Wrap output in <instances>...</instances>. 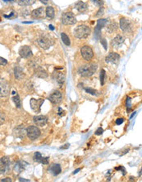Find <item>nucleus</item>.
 Segmentation results:
<instances>
[{
    "label": "nucleus",
    "instance_id": "obj_24",
    "mask_svg": "<svg viewBox=\"0 0 142 182\" xmlns=\"http://www.w3.org/2000/svg\"><path fill=\"white\" fill-rule=\"evenodd\" d=\"M55 79H56V81L58 82V85H63L65 81L64 74L62 73V72H56V74H55Z\"/></svg>",
    "mask_w": 142,
    "mask_h": 182
},
{
    "label": "nucleus",
    "instance_id": "obj_32",
    "mask_svg": "<svg viewBox=\"0 0 142 182\" xmlns=\"http://www.w3.org/2000/svg\"><path fill=\"white\" fill-rule=\"evenodd\" d=\"M104 81H105V70H101V71H100V84H101V85H103Z\"/></svg>",
    "mask_w": 142,
    "mask_h": 182
},
{
    "label": "nucleus",
    "instance_id": "obj_29",
    "mask_svg": "<svg viewBox=\"0 0 142 182\" xmlns=\"http://www.w3.org/2000/svg\"><path fill=\"white\" fill-rule=\"evenodd\" d=\"M13 102L15 103L17 108H20L21 107V99H20V96L17 95V94L15 93V96H13Z\"/></svg>",
    "mask_w": 142,
    "mask_h": 182
},
{
    "label": "nucleus",
    "instance_id": "obj_48",
    "mask_svg": "<svg viewBox=\"0 0 142 182\" xmlns=\"http://www.w3.org/2000/svg\"><path fill=\"white\" fill-rule=\"evenodd\" d=\"M49 28L50 30H52V31H53V30H54V27H53V25H49Z\"/></svg>",
    "mask_w": 142,
    "mask_h": 182
},
{
    "label": "nucleus",
    "instance_id": "obj_43",
    "mask_svg": "<svg viewBox=\"0 0 142 182\" xmlns=\"http://www.w3.org/2000/svg\"><path fill=\"white\" fill-rule=\"evenodd\" d=\"M127 107H131V99L130 98H127Z\"/></svg>",
    "mask_w": 142,
    "mask_h": 182
},
{
    "label": "nucleus",
    "instance_id": "obj_12",
    "mask_svg": "<svg viewBox=\"0 0 142 182\" xmlns=\"http://www.w3.org/2000/svg\"><path fill=\"white\" fill-rule=\"evenodd\" d=\"M44 103V99H31L30 101V104H31V108H32L35 112H40V108L42 104Z\"/></svg>",
    "mask_w": 142,
    "mask_h": 182
},
{
    "label": "nucleus",
    "instance_id": "obj_27",
    "mask_svg": "<svg viewBox=\"0 0 142 182\" xmlns=\"http://www.w3.org/2000/svg\"><path fill=\"white\" fill-rule=\"evenodd\" d=\"M24 164H26L24 162H18L17 164H16V166H15V167H14V170H15V171H17V173H21V171L22 170H24L25 168V166H24ZM16 172V173H17Z\"/></svg>",
    "mask_w": 142,
    "mask_h": 182
},
{
    "label": "nucleus",
    "instance_id": "obj_38",
    "mask_svg": "<svg viewBox=\"0 0 142 182\" xmlns=\"http://www.w3.org/2000/svg\"><path fill=\"white\" fill-rule=\"evenodd\" d=\"M101 44L103 45V48L105 50H107V41H106L105 39H101Z\"/></svg>",
    "mask_w": 142,
    "mask_h": 182
},
{
    "label": "nucleus",
    "instance_id": "obj_10",
    "mask_svg": "<svg viewBox=\"0 0 142 182\" xmlns=\"http://www.w3.org/2000/svg\"><path fill=\"white\" fill-rule=\"evenodd\" d=\"M33 121L36 124V126L44 127L48 122V118L45 115H37L33 118Z\"/></svg>",
    "mask_w": 142,
    "mask_h": 182
},
{
    "label": "nucleus",
    "instance_id": "obj_9",
    "mask_svg": "<svg viewBox=\"0 0 142 182\" xmlns=\"http://www.w3.org/2000/svg\"><path fill=\"white\" fill-rule=\"evenodd\" d=\"M49 101L51 102L52 104H58L61 103L62 99H63V95H62V93L60 91L56 90V91H54L49 96Z\"/></svg>",
    "mask_w": 142,
    "mask_h": 182
},
{
    "label": "nucleus",
    "instance_id": "obj_20",
    "mask_svg": "<svg viewBox=\"0 0 142 182\" xmlns=\"http://www.w3.org/2000/svg\"><path fill=\"white\" fill-rule=\"evenodd\" d=\"M117 28H118V25L115 22H110L106 25V30L107 32H109V33H113L116 32Z\"/></svg>",
    "mask_w": 142,
    "mask_h": 182
},
{
    "label": "nucleus",
    "instance_id": "obj_31",
    "mask_svg": "<svg viewBox=\"0 0 142 182\" xmlns=\"http://www.w3.org/2000/svg\"><path fill=\"white\" fill-rule=\"evenodd\" d=\"M85 92L88 93V94H91V95H98V94H97V90L94 89H91V88H85Z\"/></svg>",
    "mask_w": 142,
    "mask_h": 182
},
{
    "label": "nucleus",
    "instance_id": "obj_46",
    "mask_svg": "<svg viewBox=\"0 0 142 182\" xmlns=\"http://www.w3.org/2000/svg\"><path fill=\"white\" fill-rule=\"evenodd\" d=\"M80 170H81V168H77V170H75L73 171V174H74V175H75V174H77L78 171H80Z\"/></svg>",
    "mask_w": 142,
    "mask_h": 182
},
{
    "label": "nucleus",
    "instance_id": "obj_19",
    "mask_svg": "<svg viewBox=\"0 0 142 182\" xmlns=\"http://www.w3.org/2000/svg\"><path fill=\"white\" fill-rule=\"evenodd\" d=\"M44 13H45V8L43 7H40L33 10L31 12V17L33 18H40L43 17Z\"/></svg>",
    "mask_w": 142,
    "mask_h": 182
},
{
    "label": "nucleus",
    "instance_id": "obj_11",
    "mask_svg": "<svg viewBox=\"0 0 142 182\" xmlns=\"http://www.w3.org/2000/svg\"><path fill=\"white\" fill-rule=\"evenodd\" d=\"M19 55L22 58H30L32 55V51L29 46H23L19 49Z\"/></svg>",
    "mask_w": 142,
    "mask_h": 182
},
{
    "label": "nucleus",
    "instance_id": "obj_44",
    "mask_svg": "<svg viewBox=\"0 0 142 182\" xmlns=\"http://www.w3.org/2000/svg\"><path fill=\"white\" fill-rule=\"evenodd\" d=\"M41 3H43V4H48L49 3V0H39Z\"/></svg>",
    "mask_w": 142,
    "mask_h": 182
},
{
    "label": "nucleus",
    "instance_id": "obj_45",
    "mask_svg": "<svg viewBox=\"0 0 142 182\" xmlns=\"http://www.w3.org/2000/svg\"><path fill=\"white\" fill-rule=\"evenodd\" d=\"M19 181H26V182H29V181H30L29 180H26V179H23V178H20Z\"/></svg>",
    "mask_w": 142,
    "mask_h": 182
},
{
    "label": "nucleus",
    "instance_id": "obj_35",
    "mask_svg": "<svg viewBox=\"0 0 142 182\" xmlns=\"http://www.w3.org/2000/svg\"><path fill=\"white\" fill-rule=\"evenodd\" d=\"M103 133V129L102 128H99L95 131V135L97 136H99V135H102V133Z\"/></svg>",
    "mask_w": 142,
    "mask_h": 182
},
{
    "label": "nucleus",
    "instance_id": "obj_18",
    "mask_svg": "<svg viewBox=\"0 0 142 182\" xmlns=\"http://www.w3.org/2000/svg\"><path fill=\"white\" fill-rule=\"evenodd\" d=\"M35 75L36 77H39V78H43V79H45L48 77V73L46 72V70L45 69H43L42 67H37L35 70Z\"/></svg>",
    "mask_w": 142,
    "mask_h": 182
},
{
    "label": "nucleus",
    "instance_id": "obj_22",
    "mask_svg": "<svg viewBox=\"0 0 142 182\" xmlns=\"http://www.w3.org/2000/svg\"><path fill=\"white\" fill-rule=\"evenodd\" d=\"M14 74H15L16 80H17V81H21V80L24 77L23 70H22V69L21 67H19V66H17V67L14 69Z\"/></svg>",
    "mask_w": 142,
    "mask_h": 182
},
{
    "label": "nucleus",
    "instance_id": "obj_42",
    "mask_svg": "<svg viewBox=\"0 0 142 182\" xmlns=\"http://www.w3.org/2000/svg\"><path fill=\"white\" fill-rule=\"evenodd\" d=\"M14 14H15V13H14V12H13V13L10 14V15H8V16H7V15H4L3 17H4V18H11L12 17H13V16H14Z\"/></svg>",
    "mask_w": 142,
    "mask_h": 182
},
{
    "label": "nucleus",
    "instance_id": "obj_49",
    "mask_svg": "<svg viewBox=\"0 0 142 182\" xmlns=\"http://www.w3.org/2000/svg\"><path fill=\"white\" fill-rule=\"evenodd\" d=\"M14 0H3V2H13Z\"/></svg>",
    "mask_w": 142,
    "mask_h": 182
},
{
    "label": "nucleus",
    "instance_id": "obj_50",
    "mask_svg": "<svg viewBox=\"0 0 142 182\" xmlns=\"http://www.w3.org/2000/svg\"><path fill=\"white\" fill-rule=\"evenodd\" d=\"M136 114V112H135V113H133V114H132L131 115V117H130V118H132V117H133V116H134V115Z\"/></svg>",
    "mask_w": 142,
    "mask_h": 182
},
{
    "label": "nucleus",
    "instance_id": "obj_21",
    "mask_svg": "<svg viewBox=\"0 0 142 182\" xmlns=\"http://www.w3.org/2000/svg\"><path fill=\"white\" fill-rule=\"evenodd\" d=\"M14 133L17 137L22 138L26 134V130L24 128H22V127H18V128L14 129Z\"/></svg>",
    "mask_w": 142,
    "mask_h": 182
},
{
    "label": "nucleus",
    "instance_id": "obj_37",
    "mask_svg": "<svg viewBox=\"0 0 142 182\" xmlns=\"http://www.w3.org/2000/svg\"><path fill=\"white\" fill-rule=\"evenodd\" d=\"M49 157H43V159L41 161V163H43L44 165H48L49 164Z\"/></svg>",
    "mask_w": 142,
    "mask_h": 182
},
{
    "label": "nucleus",
    "instance_id": "obj_6",
    "mask_svg": "<svg viewBox=\"0 0 142 182\" xmlns=\"http://www.w3.org/2000/svg\"><path fill=\"white\" fill-rule=\"evenodd\" d=\"M120 28L124 32H131L133 30V25L129 19L126 18H122L120 19Z\"/></svg>",
    "mask_w": 142,
    "mask_h": 182
},
{
    "label": "nucleus",
    "instance_id": "obj_4",
    "mask_svg": "<svg viewBox=\"0 0 142 182\" xmlns=\"http://www.w3.org/2000/svg\"><path fill=\"white\" fill-rule=\"evenodd\" d=\"M62 23L66 26H69V25H74L77 23V18L75 17V15L72 14L71 12H67L62 15L61 18Z\"/></svg>",
    "mask_w": 142,
    "mask_h": 182
},
{
    "label": "nucleus",
    "instance_id": "obj_51",
    "mask_svg": "<svg viewBox=\"0 0 142 182\" xmlns=\"http://www.w3.org/2000/svg\"><path fill=\"white\" fill-rule=\"evenodd\" d=\"M23 23H32V22H24Z\"/></svg>",
    "mask_w": 142,
    "mask_h": 182
},
{
    "label": "nucleus",
    "instance_id": "obj_36",
    "mask_svg": "<svg viewBox=\"0 0 142 182\" xmlns=\"http://www.w3.org/2000/svg\"><path fill=\"white\" fill-rule=\"evenodd\" d=\"M0 64L1 66H5L7 64V61L6 59L3 58V57H0Z\"/></svg>",
    "mask_w": 142,
    "mask_h": 182
},
{
    "label": "nucleus",
    "instance_id": "obj_16",
    "mask_svg": "<svg viewBox=\"0 0 142 182\" xmlns=\"http://www.w3.org/2000/svg\"><path fill=\"white\" fill-rule=\"evenodd\" d=\"M49 171L53 175H59L61 173V171H62L61 166L59 164H53L52 166H50V167L49 168Z\"/></svg>",
    "mask_w": 142,
    "mask_h": 182
},
{
    "label": "nucleus",
    "instance_id": "obj_17",
    "mask_svg": "<svg viewBox=\"0 0 142 182\" xmlns=\"http://www.w3.org/2000/svg\"><path fill=\"white\" fill-rule=\"evenodd\" d=\"M108 22H109L108 19H99V20H98L96 27H95V33L97 35H99V32H100V31H101V29L103 27H105Z\"/></svg>",
    "mask_w": 142,
    "mask_h": 182
},
{
    "label": "nucleus",
    "instance_id": "obj_33",
    "mask_svg": "<svg viewBox=\"0 0 142 182\" xmlns=\"http://www.w3.org/2000/svg\"><path fill=\"white\" fill-rule=\"evenodd\" d=\"M91 1L95 5V6H98V7H102V6H103V0H91Z\"/></svg>",
    "mask_w": 142,
    "mask_h": 182
},
{
    "label": "nucleus",
    "instance_id": "obj_41",
    "mask_svg": "<svg viewBox=\"0 0 142 182\" xmlns=\"http://www.w3.org/2000/svg\"><path fill=\"white\" fill-rule=\"evenodd\" d=\"M4 120H5V119H4V115H3V112H1V122H0V123H1V124H3V122H4Z\"/></svg>",
    "mask_w": 142,
    "mask_h": 182
},
{
    "label": "nucleus",
    "instance_id": "obj_15",
    "mask_svg": "<svg viewBox=\"0 0 142 182\" xmlns=\"http://www.w3.org/2000/svg\"><path fill=\"white\" fill-rule=\"evenodd\" d=\"M124 41H125V38H124V37L122 36V35H117L116 37L112 40L111 41V45H112V47H120L122 44H123V42H124Z\"/></svg>",
    "mask_w": 142,
    "mask_h": 182
},
{
    "label": "nucleus",
    "instance_id": "obj_40",
    "mask_svg": "<svg viewBox=\"0 0 142 182\" xmlns=\"http://www.w3.org/2000/svg\"><path fill=\"white\" fill-rule=\"evenodd\" d=\"M1 182H12V179L9 178V177H7V178H4V179H2Z\"/></svg>",
    "mask_w": 142,
    "mask_h": 182
},
{
    "label": "nucleus",
    "instance_id": "obj_25",
    "mask_svg": "<svg viewBox=\"0 0 142 182\" xmlns=\"http://www.w3.org/2000/svg\"><path fill=\"white\" fill-rule=\"evenodd\" d=\"M45 15L48 18H49V19H53V18H54V15H55L53 7H51V6H48V7H46Z\"/></svg>",
    "mask_w": 142,
    "mask_h": 182
},
{
    "label": "nucleus",
    "instance_id": "obj_23",
    "mask_svg": "<svg viewBox=\"0 0 142 182\" xmlns=\"http://www.w3.org/2000/svg\"><path fill=\"white\" fill-rule=\"evenodd\" d=\"M76 8L80 13H85L88 9V6L84 2H78L76 4Z\"/></svg>",
    "mask_w": 142,
    "mask_h": 182
},
{
    "label": "nucleus",
    "instance_id": "obj_3",
    "mask_svg": "<svg viewBox=\"0 0 142 182\" xmlns=\"http://www.w3.org/2000/svg\"><path fill=\"white\" fill-rule=\"evenodd\" d=\"M91 32V28L88 26L80 25L74 30V36L78 39H85L89 37Z\"/></svg>",
    "mask_w": 142,
    "mask_h": 182
},
{
    "label": "nucleus",
    "instance_id": "obj_26",
    "mask_svg": "<svg viewBox=\"0 0 142 182\" xmlns=\"http://www.w3.org/2000/svg\"><path fill=\"white\" fill-rule=\"evenodd\" d=\"M36 0H18V4L21 7L31 6L35 3Z\"/></svg>",
    "mask_w": 142,
    "mask_h": 182
},
{
    "label": "nucleus",
    "instance_id": "obj_47",
    "mask_svg": "<svg viewBox=\"0 0 142 182\" xmlns=\"http://www.w3.org/2000/svg\"><path fill=\"white\" fill-rule=\"evenodd\" d=\"M68 147H69V144H66V145H65V147H62L60 149H66V148H67Z\"/></svg>",
    "mask_w": 142,
    "mask_h": 182
},
{
    "label": "nucleus",
    "instance_id": "obj_13",
    "mask_svg": "<svg viewBox=\"0 0 142 182\" xmlns=\"http://www.w3.org/2000/svg\"><path fill=\"white\" fill-rule=\"evenodd\" d=\"M10 160L8 157H2L0 161V169H1V174H5L6 170L8 169V166H10Z\"/></svg>",
    "mask_w": 142,
    "mask_h": 182
},
{
    "label": "nucleus",
    "instance_id": "obj_52",
    "mask_svg": "<svg viewBox=\"0 0 142 182\" xmlns=\"http://www.w3.org/2000/svg\"><path fill=\"white\" fill-rule=\"evenodd\" d=\"M139 175H142V168H141V171H140V173H139Z\"/></svg>",
    "mask_w": 142,
    "mask_h": 182
},
{
    "label": "nucleus",
    "instance_id": "obj_8",
    "mask_svg": "<svg viewBox=\"0 0 142 182\" xmlns=\"http://www.w3.org/2000/svg\"><path fill=\"white\" fill-rule=\"evenodd\" d=\"M10 93V88L9 85L6 81L3 79H1V84H0V95L1 97H6Z\"/></svg>",
    "mask_w": 142,
    "mask_h": 182
},
{
    "label": "nucleus",
    "instance_id": "obj_1",
    "mask_svg": "<svg viewBox=\"0 0 142 182\" xmlns=\"http://www.w3.org/2000/svg\"><path fill=\"white\" fill-rule=\"evenodd\" d=\"M97 68L98 66L96 64L94 63L85 64L78 68V73L83 77H90L96 71Z\"/></svg>",
    "mask_w": 142,
    "mask_h": 182
},
{
    "label": "nucleus",
    "instance_id": "obj_28",
    "mask_svg": "<svg viewBox=\"0 0 142 182\" xmlns=\"http://www.w3.org/2000/svg\"><path fill=\"white\" fill-rule=\"evenodd\" d=\"M61 38H62L63 42L64 43L66 46L69 47V46L71 45V41H70V38L68 37V36H67L66 33H64V32H62V33H61Z\"/></svg>",
    "mask_w": 142,
    "mask_h": 182
},
{
    "label": "nucleus",
    "instance_id": "obj_39",
    "mask_svg": "<svg viewBox=\"0 0 142 182\" xmlns=\"http://www.w3.org/2000/svg\"><path fill=\"white\" fill-rule=\"evenodd\" d=\"M123 122H124V119L123 118H117L116 120V124L117 125H120L122 124Z\"/></svg>",
    "mask_w": 142,
    "mask_h": 182
},
{
    "label": "nucleus",
    "instance_id": "obj_34",
    "mask_svg": "<svg viewBox=\"0 0 142 182\" xmlns=\"http://www.w3.org/2000/svg\"><path fill=\"white\" fill-rule=\"evenodd\" d=\"M103 13H104V8L103 7V6H102V7H99V11H98L97 14H95V17H96V18H99V17L103 16Z\"/></svg>",
    "mask_w": 142,
    "mask_h": 182
},
{
    "label": "nucleus",
    "instance_id": "obj_30",
    "mask_svg": "<svg viewBox=\"0 0 142 182\" xmlns=\"http://www.w3.org/2000/svg\"><path fill=\"white\" fill-rule=\"evenodd\" d=\"M33 159H34V161H35V162H41L42 159H43V157H42V155H41V153H40V152H35V153L34 154Z\"/></svg>",
    "mask_w": 142,
    "mask_h": 182
},
{
    "label": "nucleus",
    "instance_id": "obj_7",
    "mask_svg": "<svg viewBox=\"0 0 142 182\" xmlns=\"http://www.w3.org/2000/svg\"><path fill=\"white\" fill-rule=\"evenodd\" d=\"M81 54L82 55V57L84 58V60L87 61H90L92 60L93 56H94V52L93 50L91 47L89 46H84L81 49Z\"/></svg>",
    "mask_w": 142,
    "mask_h": 182
},
{
    "label": "nucleus",
    "instance_id": "obj_2",
    "mask_svg": "<svg viewBox=\"0 0 142 182\" xmlns=\"http://www.w3.org/2000/svg\"><path fill=\"white\" fill-rule=\"evenodd\" d=\"M37 42L39 46L44 50H48L49 47L54 44V39L50 35L48 34H42L37 38Z\"/></svg>",
    "mask_w": 142,
    "mask_h": 182
},
{
    "label": "nucleus",
    "instance_id": "obj_14",
    "mask_svg": "<svg viewBox=\"0 0 142 182\" xmlns=\"http://www.w3.org/2000/svg\"><path fill=\"white\" fill-rule=\"evenodd\" d=\"M119 60H120V55L116 52H111L105 58V61L107 63H111V64H116Z\"/></svg>",
    "mask_w": 142,
    "mask_h": 182
},
{
    "label": "nucleus",
    "instance_id": "obj_5",
    "mask_svg": "<svg viewBox=\"0 0 142 182\" xmlns=\"http://www.w3.org/2000/svg\"><path fill=\"white\" fill-rule=\"evenodd\" d=\"M40 133H41V132H40L39 128L36 126H30L26 128V135H27L28 138L32 141L37 139L40 136Z\"/></svg>",
    "mask_w": 142,
    "mask_h": 182
}]
</instances>
